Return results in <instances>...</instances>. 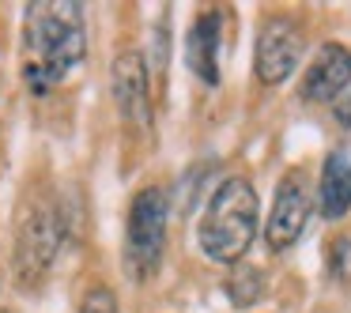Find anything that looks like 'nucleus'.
Listing matches in <instances>:
<instances>
[{
  "instance_id": "nucleus-12",
  "label": "nucleus",
  "mask_w": 351,
  "mask_h": 313,
  "mask_svg": "<svg viewBox=\"0 0 351 313\" xmlns=\"http://www.w3.org/2000/svg\"><path fill=\"white\" fill-rule=\"evenodd\" d=\"M325 264L328 275L340 283H351V234H336L325 249Z\"/></svg>"
},
{
  "instance_id": "nucleus-14",
  "label": "nucleus",
  "mask_w": 351,
  "mask_h": 313,
  "mask_svg": "<svg viewBox=\"0 0 351 313\" xmlns=\"http://www.w3.org/2000/svg\"><path fill=\"white\" fill-rule=\"evenodd\" d=\"M332 114H336V121H340L343 129H351V91L343 95V99L332 102Z\"/></svg>"
},
{
  "instance_id": "nucleus-13",
  "label": "nucleus",
  "mask_w": 351,
  "mask_h": 313,
  "mask_svg": "<svg viewBox=\"0 0 351 313\" xmlns=\"http://www.w3.org/2000/svg\"><path fill=\"white\" fill-rule=\"evenodd\" d=\"M80 313H117V295L106 287V283H99V287H91L84 295Z\"/></svg>"
},
{
  "instance_id": "nucleus-7",
  "label": "nucleus",
  "mask_w": 351,
  "mask_h": 313,
  "mask_svg": "<svg viewBox=\"0 0 351 313\" xmlns=\"http://www.w3.org/2000/svg\"><path fill=\"white\" fill-rule=\"evenodd\" d=\"M110 91H114L117 114L132 125V129H147L152 125V87H147V64L136 49H121L110 68Z\"/></svg>"
},
{
  "instance_id": "nucleus-11",
  "label": "nucleus",
  "mask_w": 351,
  "mask_h": 313,
  "mask_svg": "<svg viewBox=\"0 0 351 313\" xmlns=\"http://www.w3.org/2000/svg\"><path fill=\"white\" fill-rule=\"evenodd\" d=\"M261 290H265V275L257 272V268H234V272L227 275V295L234 305H253L261 298Z\"/></svg>"
},
{
  "instance_id": "nucleus-5",
  "label": "nucleus",
  "mask_w": 351,
  "mask_h": 313,
  "mask_svg": "<svg viewBox=\"0 0 351 313\" xmlns=\"http://www.w3.org/2000/svg\"><path fill=\"white\" fill-rule=\"evenodd\" d=\"M302 61V27L291 16H268L257 34V53H253V72L265 87H276L291 76Z\"/></svg>"
},
{
  "instance_id": "nucleus-1",
  "label": "nucleus",
  "mask_w": 351,
  "mask_h": 313,
  "mask_svg": "<svg viewBox=\"0 0 351 313\" xmlns=\"http://www.w3.org/2000/svg\"><path fill=\"white\" fill-rule=\"evenodd\" d=\"M84 53V8L76 0H34L23 12V87L34 99L53 95Z\"/></svg>"
},
{
  "instance_id": "nucleus-4",
  "label": "nucleus",
  "mask_w": 351,
  "mask_h": 313,
  "mask_svg": "<svg viewBox=\"0 0 351 313\" xmlns=\"http://www.w3.org/2000/svg\"><path fill=\"white\" fill-rule=\"evenodd\" d=\"M61 238H64V227H61V212L53 204H34L31 212L19 219V230H16V275L23 287H31L34 279L53 268L57 253H61Z\"/></svg>"
},
{
  "instance_id": "nucleus-6",
  "label": "nucleus",
  "mask_w": 351,
  "mask_h": 313,
  "mask_svg": "<svg viewBox=\"0 0 351 313\" xmlns=\"http://www.w3.org/2000/svg\"><path fill=\"white\" fill-rule=\"evenodd\" d=\"M306 219H310V189H306V174L302 170H287L276 189L272 200V215L265 223V242L268 249L283 253L302 238Z\"/></svg>"
},
{
  "instance_id": "nucleus-10",
  "label": "nucleus",
  "mask_w": 351,
  "mask_h": 313,
  "mask_svg": "<svg viewBox=\"0 0 351 313\" xmlns=\"http://www.w3.org/2000/svg\"><path fill=\"white\" fill-rule=\"evenodd\" d=\"M317 197H321V215L328 223L348 215V208H351V151L348 147H336L325 159Z\"/></svg>"
},
{
  "instance_id": "nucleus-3",
  "label": "nucleus",
  "mask_w": 351,
  "mask_h": 313,
  "mask_svg": "<svg viewBox=\"0 0 351 313\" xmlns=\"http://www.w3.org/2000/svg\"><path fill=\"white\" fill-rule=\"evenodd\" d=\"M167 192L159 185H147L132 197L129 215H125V268L136 283L152 279L162 260L167 245Z\"/></svg>"
},
{
  "instance_id": "nucleus-2",
  "label": "nucleus",
  "mask_w": 351,
  "mask_h": 313,
  "mask_svg": "<svg viewBox=\"0 0 351 313\" xmlns=\"http://www.w3.org/2000/svg\"><path fill=\"white\" fill-rule=\"evenodd\" d=\"M257 189L245 177H227L219 189L212 192L200 219V249L215 264H238L250 253L253 238H257Z\"/></svg>"
},
{
  "instance_id": "nucleus-9",
  "label": "nucleus",
  "mask_w": 351,
  "mask_h": 313,
  "mask_svg": "<svg viewBox=\"0 0 351 313\" xmlns=\"http://www.w3.org/2000/svg\"><path fill=\"white\" fill-rule=\"evenodd\" d=\"M185 64L200 84H219V12H200L185 34Z\"/></svg>"
},
{
  "instance_id": "nucleus-8",
  "label": "nucleus",
  "mask_w": 351,
  "mask_h": 313,
  "mask_svg": "<svg viewBox=\"0 0 351 313\" xmlns=\"http://www.w3.org/2000/svg\"><path fill=\"white\" fill-rule=\"evenodd\" d=\"M351 91V49L340 42H325L302 76L306 102H336Z\"/></svg>"
}]
</instances>
